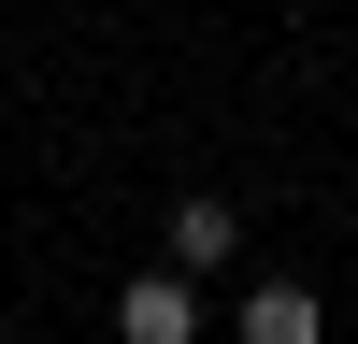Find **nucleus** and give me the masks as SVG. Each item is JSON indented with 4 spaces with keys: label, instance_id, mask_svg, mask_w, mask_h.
<instances>
[{
    "label": "nucleus",
    "instance_id": "1",
    "mask_svg": "<svg viewBox=\"0 0 358 344\" xmlns=\"http://www.w3.org/2000/svg\"><path fill=\"white\" fill-rule=\"evenodd\" d=\"M115 344H201V287L187 273H129L115 287Z\"/></svg>",
    "mask_w": 358,
    "mask_h": 344
},
{
    "label": "nucleus",
    "instance_id": "3",
    "mask_svg": "<svg viewBox=\"0 0 358 344\" xmlns=\"http://www.w3.org/2000/svg\"><path fill=\"white\" fill-rule=\"evenodd\" d=\"M229 244H244V215H229V201H172V273H229Z\"/></svg>",
    "mask_w": 358,
    "mask_h": 344
},
{
    "label": "nucleus",
    "instance_id": "2",
    "mask_svg": "<svg viewBox=\"0 0 358 344\" xmlns=\"http://www.w3.org/2000/svg\"><path fill=\"white\" fill-rule=\"evenodd\" d=\"M244 344H330V301H315V287H244Z\"/></svg>",
    "mask_w": 358,
    "mask_h": 344
}]
</instances>
